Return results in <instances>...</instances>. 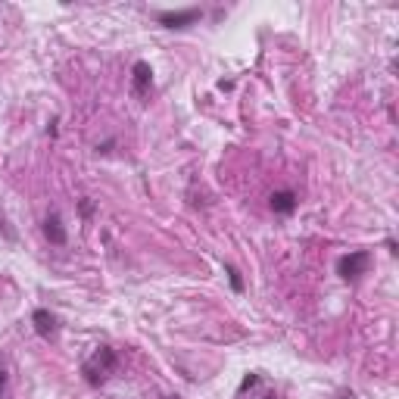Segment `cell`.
Instances as JSON below:
<instances>
[{
	"mask_svg": "<svg viewBox=\"0 0 399 399\" xmlns=\"http://www.w3.org/2000/svg\"><path fill=\"white\" fill-rule=\"evenodd\" d=\"M200 16H203L200 7H187V10H163V13H156V19L163 22L166 28H187V25H194Z\"/></svg>",
	"mask_w": 399,
	"mask_h": 399,
	"instance_id": "3957f363",
	"label": "cell"
},
{
	"mask_svg": "<svg viewBox=\"0 0 399 399\" xmlns=\"http://www.w3.org/2000/svg\"><path fill=\"white\" fill-rule=\"evenodd\" d=\"M3 390H7V368L0 365V396H3Z\"/></svg>",
	"mask_w": 399,
	"mask_h": 399,
	"instance_id": "9c48e42d",
	"label": "cell"
},
{
	"mask_svg": "<svg viewBox=\"0 0 399 399\" xmlns=\"http://www.w3.org/2000/svg\"><path fill=\"white\" fill-rule=\"evenodd\" d=\"M91 212H94V203H91V200H82V216H84V218H88V216H91Z\"/></svg>",
	"mask_w": 399,
	"mask_h": 399,
	"instance_id": "30bf717a",
	"label": "cell"
},
{
	"mask_svg": "<svg viewBox=\"0 0 399 399\" xmlns=\"http://www.w3.org/2000/svg\"><path fill=\"white\" fill-rule=\"evenodd\" d=\"M0 231H3V234H7V237H13V234H10V231H7V222H3V218H0Z\"/></svg>",
	"mask_w": 399,
	"mask_h": 399,
	"instance_id": "8fae6325",
	"label": "cell"
},
{
	"mask_svg": "<svg viewBox=\"0 0 399 399\" xmlns=\"http://www.w3.org/2000/svg\"><path fill=\"white\" fill-rule=\"evenodd\" d=\"M368 265H372V253L368 250H350L346 256L337 259V275L343 277V281H358V277L368 271Z\"/></svg>",
	"mask_w": 399,
	"mask_h": 399,
	"instance_id": "7a4b0ae2",
	"label": "cell"
},
{
	"mask_svg": "<svg viewBox=\"0 0 399 399\" xmlns=\"http://www.w3.org/2000/svg\"><path fill=\"white\" fill-rule=\"evenodd\" d=\"M44 237H47L54 247H66V225H62L60 212H50L47 218H44Z\"/></svg>",
	"mask_w": 399,
	"mask_h": 399,
	"instance_id": "8992f818",
	"label": "cell"
},
{
	"mask_svg": "<svg viewBox=\"0 0 399 399\" xmlns=\"http://www.w3.org/2000/svg\"><path fill=\"white\" fill-rule=\"evenodd\" d=\"M32 325H34V331H38V337L50 340V337H56V331H60V318H56L50 309H34Z\"/></svg>",
	"mask_w": 399,
	"mask_h": 399,
	"instance_id": "5b68a950",
	"label": "cell"
},
{
	"mask_svg": "<svg viewBox=\"0 0 399 399\" xmlns=\"http://www.w3.org/2000/svg\"><path fill=\"white\" fill-rule=\"evenodd\" d=\"M150 88H153V69H150V62H135V69H131V91H135L137 100H144V97L150 94Z\"/></svg>",
	"mask_w": 399,
	"mask_h": 399,
	"instance_id": "277c9868",
	"label": "cell"
},
{
	"mask_svg": "<svg viewBox=\"0 0 399 399\" xmlns=\"http://www.w3.org/2000/svg\"><path fill=\"white\" fill-rule=\"evenodd\" d=\"M297 194L293 190H275V194L269 196V206H271V212H277V216H290L293 209H297Z\"/></svg>",
	"mask_w": 399,
	"mask_h": 399,
	"instance_id": "52a82bcc",
	"label": "cell"
},
{
	"mask_svg": "<svg viewBox=\"0 0 399 399\" xmlns=\"http://www.w3.org/2000/svg\"><path fill=\"white\" fill-rule=\"evenodd\" d=\"M225 275H228V281H231V287H234L237 293H244V277H240V271L234 269V265H225Z\"/></svg>",
	"mask_w": 399,
	"mask_h": 399,
	"instance_id": "ba28073f",
	"label": "cell"
},
{
	"mask_svg": "<svg viewBox=\"0 0 399 399\" xmlns=\"http://www.w3.org/2000/svg\"><path fill=\"white\" fill-rule=\"evenodd\" d=\"M115 368H119V352H115L113 346H97V350L91 352V358L82 365V374L91 387H100Z\"/></svg>",
	"mask_w": 399,
	"mask_h": 399,
	"instance_id": "6da1fadb",
	"label": "cell"
}]
</instances>
